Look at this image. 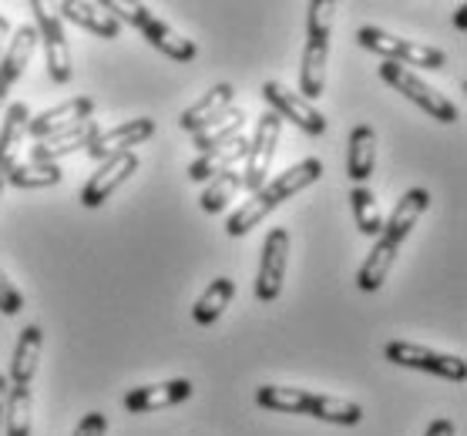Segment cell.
Listing matches in <instances>:
<instances>
[{"label":"cell","mask_w":467,"mask_h":436,"mask_svg":"<svg viewBox=\"0 0 467 436\" xmlns=\"http://www.w3.org/2000/svg\"><path fill=\"white\" fill-rule=\"evenodd\" d=\"M427 205H431V192H427V188H410V192H404V198L397 202L393 215L383 222V232L377 235V242H373L367 262H363L360 272H357V286H360L363 292H380V286L387 282V276H390L393 262H397L400 245L407 242V235H410V228L417 225V218L427 212Z\"/></svg>","instance_id":"1"},{"label":"cell","mask_w":467,"mask_h":436,"mask_svg":"<svg viewBox=\"0 0 467 436\" xmlns=\"http://www.w3.org/2000/svg\"><path fill=\"white\" fill-rule=\"evenodd\" d=\"M319 178H323V161L319 158H306V161H299V165H293V168H286L273 181H265L259 192L249 195V202H243L239 212L229 215L225 232L233 235V238L249 235L263 218H269V212H276L286 198L299 195L303 188H309V185H317Z\"/></svg>","instance_id":"2"},{"label":"cell","mask_w":467,"mask_h":436,"mask_svg":"<svg viewBox=\"0 0 467 436\" xmlns=\"http://www.w3.org/2000/svg\"><path fill=\"white\" fill-rule=\"evenodd\" d=\"M255 403L269 410V413H296L313 416L333 426H357L363 420V406L340 400V396L313 393V390H299V386H259L255 390Z\"/></svg>","instance_id":"3"},{"label":"cell","mask_w":467,"mask_h":436,"mask_svg":"<svg viewBox=\"0 0 467 436\" xmlns=\"http://www.w3.org/2000/svg\"><path fill=\"white\" fill-rule=\"evenodd\" d=\"M337 21L333 0H313L306 24V47H303V67H299V97L309 105L327 91V61H329V34Z\"/></svg>","instance_id":"4"},{"label":"cell","mask_w":467,"mask_h":436,"mask_svg":"<svg viewBox=\"0 0 467 436\" xmlns=\"http://www.w3.org/2000/svg\"><path fill=\"white\" fill-rule=\"evenodd\" d=\"M101 7H105V11L111 14L118 24L125 21V24H131L135 31H141V37H145L155 51L165 54V57H171V61H182V65L195 61L199 44L189 41L185 34H179L171 24L161 21V17L149 14V7H145V4H131V0H105Z\"/></svg>","instance_id":"5"},{"label":"cell","mask_w":467,"mask_h":436,"mask_svg":"<svg viewBox=\"0 0 467 436\" xmlns=\"http://www.w3.org/2000/svg\"><path fill=\"white\" fill-rule=\"evenodd\" d=\"M357 44L373 54H380L383 61H393V65H404V67H431V71H441L447 65V54L441 47H431V44H420V41H404V37L383 31V27H360L357 31Z\"/></svg>","instance_id":"6"},{"label":"cell","mask_w":467,"mask_h":436,"mask_svg":"<svg viewBox=\"0 0 467 436\" xmlns=\"http://www.w3.org/2000/svg\"><path fill=\"white\" fill-rule=\"evenodd\" d=\"M380 77L387 81L390 87H397L400 95L407 97V101H414L424 115H431V121H441V125H454L457 117H461V111H457V105L451 101V97H444L437 87H431L420 75H414L410 67L404 65H393V61H383L380 67Z\"/></svg>","instance_id":"7"},{"label":"cell","mask_w":467,"mask_h":436,"mask_svg":"<svg viewBox=\"0 0 467 436\" xmlns=\"http://www.w3.org/2000/svg\"><path fill=\"white\" fill-rule=\"evenodd\" d=\"M383 356H387V362H393V366L431 372V376H441V380H451V383H464L467 380V362L461 360V356L427 350L420 342L393 340L383 346Z\"/></svg>","instance_id":"8"},{"label":"cell","mask_w":467,"mask_h":436,"mask_svg":"<svg viewBox=\"0 0 467 436\" xmlns=\"http://www.w3.org/2000/svg\"><path fill=\"white\" fill-rule=\"evenodd\" d=\"M31 11L37 37H41L44 54H47V75H51L54 85H71L75 61H71V47H67V37H64V24L57 17V7L44 4V0H31Z\"/></svg>","instance_id":"9"},{"label":"cell","mask_w":467,"mask_h":436,"mask_svg":"<svg viewBox=\"0 0 467 436\" xmlns=\"http://www.w3.org/2000/svg\"><path fill=\"white\" fill-rule=\"evenodd\" d=\"M279 135H283V121L279 115L265 111L255 125V135L249 141V151H245V168H243V188L245 192H259L269 178V168H273V158H276V145Z\"/></svg>","instance_id":"10"},{"label":"cell","mask_w":467,"mask_h":436,"mask_svg":"<svg viewBox=\"0 0 467 436\" xmlns=\"http://www.w3.org/2000/svg\"><path fill=\"white\" fill-rule=\"evenodd\" d=\"M263 101L269 105L273 115H279V121H293L299 131H306L309 138H323V135H327L329 125H327V117H323V111H317V105H309L306 97L293 95L286 85L265 81Z\"/></svg>","instance_id":"11"},{"label":"cell","mask_w":467,"mask_h":436,"mask_svg":"<svg viewBox=\"0 0 467 436\" xmlns=\"http://www.w3.org/2000/svg\"><path fill=\"white\" fill-rule=\"evenodd\" d=\"M289 266V232L286 228H269L259 259V276H255V299L259 302H276L286 282Z\"/></svg>","instance_id":"12"},{"label":"cell","mask_w":467,"mask_h":436,"mask_svg":"<svg viewBox=\"0 0 467 436\" xmlns=\"http://www.w3.org/2000/svg\"><path fill=\"white\" fill-rule=\"evenodd\" d=\"M135 171H139V155H135V151L101 161V168H98L95 175L88 178L85 188H81V205H85V208H101Z\"/></svg>","instance_id":"13"},{"label":"cell","mask_w":467,"mask_h":436,"mask_svg":"<svg viewBox=\"0 0 467 436\" xmlns=\"http://www.w3.org/2000/svg\"><path fill=\"white\" fill-rule=\"evenodd\" d=\"M151 135H155V121H151V117H135V121H125V125H118V128H111V131H101V135L88 145V155L98 161L118 158V155L135 151L141 141H149Z\"/></svg>","instance_id":"14"},{"label":"cell","mask_w":467,"mask_h":436,"mask_svg":"<svg viewBox=\"0 0 467 436\" xmlns=\"http://www.w3.org/2000/svg\"><path fill=\"white\" fill-rule=\"evenodd\" d=\"M233 97H235V87L229 85V81H223V85L209 87L195 105H189L185 111L179 115V128L189 131V135H199V131L213 128L215 121L233 107Z\"/></svg>","instance_id":"15"},{"label":"cell","mask_w":467,"mask_h":436,"mask_svg":"<svg viewBox=\"0 0 467 436\" xmlns=\"http://www.w3.org/2000/svg\"><path fill=\"white\" fill-rule=\"evenodd\" d=\"M192 393H195L192 380H169V383L139 386V390H128L125 410H128V413L169 410V406H179V403H185V400H192Z\"/></svg>","instance_id":"16"},{"label":"cell","mask_w":467,"mask_h":436,"mask_svg":"<svg viewBox=\"0 0 467 436\" xmlns=\"http://www.w3.org/2000/svg\"><path fill=\"white\" fill-rule=\"evenodd\" d=\"M98 135H101V128H98L95 121H81L75 128L54 131V135H47V138H41L34 145L27 161H51V165H57V158L71 155V151H81V148L88 151V145H91Z\"/></svg>","instance_id":"17"},{"label":"cell","mask_w":467,"mask_h":436,"mask_svg":"<svg viewBox=\"0 0 467 436\" xmlns=\"http://www.w3.org/2000/svg\"><path fill=\"white\" fill-rule=\"evenodd\" d=\"M95 115V101L91 97H71V101H64L57 107H47L41 111L37 117H31V125H27V135L31 138H47L54 131H64V128H75L81 121H91Z\"/></svg>","instance_id":"18"},{"label":"cell","mask_w":467,"mask_h":436,"mask_svg":"<svg viewBox=\"0 0 467 436\" xmlns=\"http://www.w3.org/2000/svg\"><path fill=\"white\" fill-rule=\"evenodd\" d=\"M27 125H31V107L27 101H14L4 111V125H0V178H7L11 168L17 165L24 141H27Z\"/></svg>","instance_id":"19"},{"label":"cell","mask_w":467,"mask_h":436,"mask_svg":"<svg viewBox=\"0 0 467 436\" xmlns=\"http://www.w3.org/2000/svg\"><path fill=\"white\" fill-rule=\"evenodd\" d=\"M57 17L85 27V31H91L101 41H118V34H121V24L101 4H91V0H61L57 4Z\"/></svg>","instance_id":"20"},{"label":"cell","mask_w":467,"mask_h":436,"mask_svg":"<svg viewBox=\"0 0 467 436\" xmlns=\"http://www.w3.org/2000/svg\"><path fill=\"white\" fill-rule=\"evenodd\" d=\"M245 151H249V138H245V135L233 138L229 145H223V148L205 151V155H199V158L189 165V181H213L215 175H223V171L235 168L239 161H245Z\"/></svg>","instance_id":"21"},{"label":"cell","mask_w":467,"mask_h":436,"mask_svg":"<svg viewBox=\"0 0 467 436\" xmlns=\"http://www.w3.org/2000/svg\"><path fill=\"white\" fill-rule=\"evenodd\" d=\"M373 168H377V131L370 125H357L347 148V175L357 185H367Z\"/></svg>","instance_id":"22"},{"label":"cell","mask_w":467,"mask_h":436,"mask_svg":"<svg viewBox=\"0 0 467 436\" xmlns=\"http://www.w3.org/2000/svg\"><path fill=\"white\" fill-rule=\"evenodd\" d=\"M41 350H44V332L41 326H24L21 340H17V350H14V362H11V386H31L34 372H37V362H41Z\"/></svg>","instance_id":"23"},{"label":"cell","mask_w":467,"mask_h":436,"mask_svg":"<svg viewBox=\"0 0 467 436\" xmlns=\"http://www.w3.org/2000/svg\"><path fill=\"white\" fill-rule=\"evenodd\" d=\"M235 296V282L233 279H215V282H209V289H205L202 296L195 299V306H192V319L199 322V326H215V322L223 319L225 306L233 302Z\"/></svg>","instance_id":"24"},{"label":"cell","mask_w":467,"mask_h":436,"mask_svg":"<svg viewBox=\"0 0 467 436\" xmlns=\"http://www.w3.org/2000/svg\"><path fill=\"white\" fill-rule=\"evenodd\" d=\"M243 125H245V111L243 107H229L219 121H215L213 128L199 131V135H192V148H199L205 155V151H215L223 148V145H229L233 138H239L243 135Z\"/></svg>","instance_id":"25"},{"label":"cell","mask_w":467,"mask_h":436,"mask_svg":"<svg viewBox=\"0 0 467 436\" xmlns=\"http://www.w3.org/2000/svg\"><path fill=\"white\" fill-rule=\"evenodd\" d=\"M61 178H64L61 165H51V161H24V165H14L11 175L4 181L34 192V188H54V185H61Z\"/></svg>","instance_id":"26"},{"label":"cell","mask_w":467,"mask_h":436,"mask_svg":"<svg viewBox=\"0 0 467 436\" xmlns=\"http://www.w3.org/2000/svg\"><path fill=\"white\" fill-rule=\"evenodd\" d=\"M239 192H243V171L239 168H229V171H223V175H215V178L209 181V188L202 192V212L219 215Z\"/></svg>","instance_id":"27"},{"label":"cell","mask_w":467,"mask_h":436,"mask_svg":"<svg viewBox=\"0 0 467 436\" xmlns=\"http://www.w3.org/2000/svg\"><path fill=\"white\" fill-rule=\"evenodd\" d=\"M350 212H353V222H357V228H360L363 235L377 238V235L383 232L380 205H377V198H373V192L367 185H357L350 192Z\"/></svg>","instance_id":"28"},{"label":"cell","mask_w":467,"mask_h":436,"mask_svg":"<svg viewBox=\"0 0 467 436\" xmlns=\"http://www.w3.org/2000/svg\"><path fill=\"white\" fill-rule=\"evenodd\" d=\"M4 436H31V386H11Z\"/></svg>","instance_id":"29"},{"label":"cell","mask_w":467,"mask_h":436,"mask_svg":"<svg viewBox=\"0 0 467 436\" xmlns=\"http://www.w3.org/2000/svg\"><path fill=\"white\" fill-rule=\"evenodd\" d=\"M0 312L4 316H21L24 312V296L17 292V286L7 279L4 269H0Z\"/></svg>","instance_id":"30"},{"label":"cell","mask_w":467,"mask_h":436,"mask_svg":"<svg viewBox=\"0 0 467 436\" xmlns=\"http://www.w3.org/2000/svg\"><path fill=\"white\" fill-rule=\"evenodd\" d=\"M105 433H108V416L95 410V413L81 416V423L75 426L71 436H105Z\"/></svg>","instance_id":"31"},{"label":"cell","mask_w":467,"mask_h":436,"mask_svg":"<svg viewBox=\"0 0 467 436\" xmlns=\"http://www.w3.org/2000/svg\"><path fill=\"white\" fill-rule=\"evenodd\" d=\"M7 393H11V380L0 372V433H4V416H7Z\"/></svg>","instance_id":"32"},{"label":"cell","mask_w":467,"mask_h":436,"mask_svg":"<svg viewBox=\"0 0 467 436\" xmlns=\"http://www.w3.org/2000/svg\"><path fill=\"white\" fill-rule=\"evenodd\" d=\"M424 436H454V423L451 420H434V423L427 426Z\"/></svg>","instance_id":"33"},{"label":"cell","mask_w":467,"mask_h":436,"mask_svg":"<svg viewBox=\"0 0 467 436\" xmlns=\"http://www.w3.org/2000/svg\"><path fill=\"white\" fill-rule=\"evenodd\" d=\"M454 27L457 31H464L467 27V4H461V7L454 11Z\"/></svg>","instance_id":"34"},{"label":"cell","mask_w":467,"mask_h":436,"mask_svg":"<svg viewBox=\"0 0 467 436\" xmlns=\"http://www.w3.org/2000/svg\"><path fill=\"white\" fill-rule=\"evenodd\" d=\"M7 34H11V21L0 14V57H4V41H7Z\"/></svg>","instance_id":"35"},{"label":"cell","mask_w":467,"mask_h":436,"mask_svg":"<svg viewBox=\"0 0 467 436\" xmlns=\"http://www.w3.org/2000/svg\"><path fill=\"white\" fill-rule=\"evenodd\" d=\"M7 95H11V87H7V85H0V107L7 105Z\"/></svg>","instance_id":"36"},{"label":"cell","mask_w":467,"mask_h":436,"mask_svg":"<svg viewBox=\"0 0 467 436\" xmlns=\"http://www.w3.org/2000/svg\"><path fill=\"white\" fill-rule=\"evenodd\" d=\"M0 192H4V178H0Z\"/></svg>","instance_id":"37"}]
</instances>
